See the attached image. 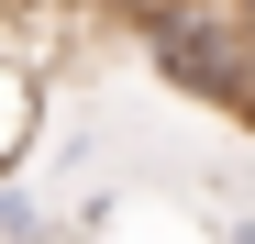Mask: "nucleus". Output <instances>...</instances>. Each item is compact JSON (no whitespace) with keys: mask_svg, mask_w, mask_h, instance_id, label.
<instances>
[{"mask_svg":"<svg viewBox=\"0 0 255 244\" xmlns=\"http://www.w3.org/2000/svg\"><path fill=\"white\" fill-rule=\"evenodd\" d=\"M33 133H45V78H33V56H0V178L33 155Z\"/></svg>","mask_w":255,"mask_h":244,"instance_id":"obj_1","label":"nucleus"},{"mask_svg":"<svg viewBox=\"0 0 255 244\" xmlns=\"http://www.w3.org/2000/svg\"><path fill=\"white\" fill-rule=\"evenodd\" d=\"M0 244H67V222H56L22 178H0Z\"/></svg>","mask_w":255,"mask_h":244,"instance_id":"obj_2","label":"nucleus"}]
</instances>
